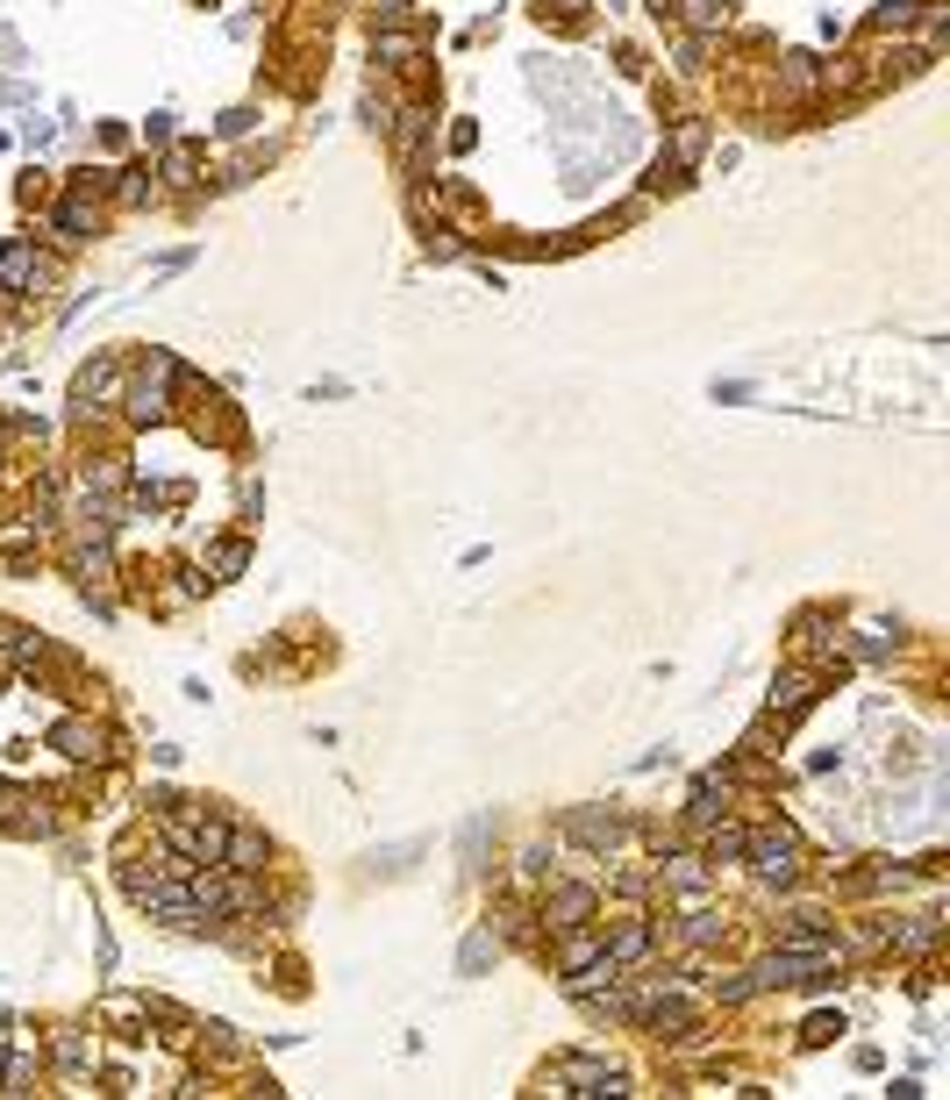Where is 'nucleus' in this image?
<instances>
[{
  "label": "nucleus",
  "instance_id": "obj_1",
  "mask_svg": "<svg viewBox=\"0 0 950 1100\" xmlns=\"http://www.w3.org/2000/svg\"><path fill=\"white\" fill-rule=\"evenodd\" d=\"M744 865L758 872L765 886H793V879H801V836H793L787 822L758 829V836H744Z\"/></svg>",
  "mask_w": 950,
  "mask_h": 1100
},
{
  "label": "nucleus",
  "instance_id": "obj_2",
  "mask_svg": "<svg viewBox=\"0 0 950 1100\" xmlns=\"http://www.w3.org/2000/svg\"><path fill=\"white\" fill-rule=\"evenodd\" d=\"M551 1093H586V1100H600V1093H637V1087H629L622 1065H600V1058H557V1065H551Z\"/></svg>",
  "mask_w": 950,
  "mask_h": 1100
},
{
  "label": "nucleus",
  "instance_id": "obj_3",
  "mask_svg": "<svg viewBox=\"0 0 950 1100\" xmlns=\"http://www.w3.org/2000/svg\"><path fill=\"white\" fill-rule=\"evenodd\" d=\"M594 908H600V894L586 879H557L551 894H543V922L565 937V929H579V922H594Z\"/></svg>",
  "mask_w": 950,
  "mask_h": 1100
},
{
  "label": "nucleus",
  "instance_id": "obj_4",
  "mask_svg": "<svg viewBox=\"0 0 950 1100\" xmlns=\"http://www.w3.org/2000/svg\"><path fill=\"white\" fill-rule=\"evenodd\" d=\"M51 808H36V793L0 787V836H51Z\"/></svg>",
  "mask_w": 950,
  "mask_h": 1100
},
{
  "label": "nucleus",
  "instance_id": "obj_5",
  "mask_svg": "<svg viewBox=\"0 0 950 1100\" xmlns=\"http://www.w3.org/2000/svg\"><path fill=\"white\" fill-rule=\"evenodd\" d=\"M115 394H122V357H100V365H86V372H79V386H72V401H79V415L108 408Z\"/></svg>",
  "mask_w": 950,
  "mask_h": 1100
},
{
  "label": "nucleus",
  "instance_id": "obj_6",
  "mask_svg": "<svg viewBox=\"0 0 950 1100\" xmlns=\"http://www.w3.org/2000/svg\"><path fill=\"white\" fill-rule=\"evenodd\" d=\"M265 857H271L265 829H250V822H230V836H222V865H236V872H265Z\"/></svg>",
  "mask_w": 950,
  "mask_h": 1100
},
{
  "label": "nucleus",
  "instance_id": "obj_7",
  "mask_svg": "<svg viewBox=\"0 0 950 1100\" xmlns=\"http://www.w3.org/2000/svg\"><path fill=\"white\" fill-rule=\"evenodd\" d=\"M565 836H572V843H586V851H600V857H608L615 843H622V822H615V815H600V808H579V815H565Z\"/></svg>",
  "mask_w": 950,
  "mask_h": 1100
},
{
  "label": "nucleus",
  "instance_id": "obj_8",
  "mask_svg": "<svg viewBox=\"0 0 950 1100\" xmlns=\"http://www.w3.org/2000/svg\"><path fill=\"white\" fill-rule=\"evenodd\" d=\"M43 279H51V265H43L29 244H8V250H0V286H8V293H29V286H43Z\"/></svg>",
  "mask_w": 950,
  "mask_h": 1100
},
{
  "label": "nucleus",
  "instance_id": "obj_9",
  "mask_svg": "<svg viewBox=\"0 0 950 1100\" xmlns=\"http://www.w3.org/2000/svg\"><path fill=\"white\" fill-rule=\"evenodd\" d=\"M937 937H943L937 915H900V922L886 929V943H894V951H908V958H929V951H937Z\"/></svg>",
  "mask_w": 950,
  "mask_h": 1100
},
{
  "label": "nucleus",
  "instance_id": "obj_10",
  "mask_svg": "<svg viewBox=\"0 0 950 1100\" xmlns=\"http://www.w3.org/2000/svg\"><path fill=\"white\" fill-rule=\"evenodd\" d=\"M51 744L57 750H65V758H100V744H108V736H100V722H86V715H65V722H57V729H51Z\"/></svg>",
  "mask_w": 950,
  "mask_h": 1100
},
{
  "label": "nucleus",
  "instance_id": "obj_11",
  "mask_svg": "<svg viewBox=\"0 0 950 1100\" xmlns=\"http://www.w3.org/2000/svg\"><path fill=\"white\" fill-rule=\"evenodd\" d=\"M51 1058L65 1065V1079H86V1072H94V1058H100V1044L86 1029H57L51 1036Z\"/></svg>",
  "mask_w": 950,
  "mask_h": 1100
},
{
  "label": "nucleus",
  "instance_id": "obj_12",
  "mask_svg": "<svg viewBox=\"0 0 950 1100\" xmlns=\"http://www.w3.org/2000/svg\"><path fill=\"white\" fill-rule=\"evenodd\" d=\"M658 879H665L672 894H707V857H693V851H665V857H658Z\"/></svg>",
  "mask_w": 950,
  "mask_h": 1100
},
{
  "label": "nucleus",
  "instance_id": "obj_13",
  "mask_svg": "<svg viewBox=\"0 0 950 1100\" xmlns=\"http://www.w3.org/2000/svg\"><path fill=\"white\" fill-rule=\"evenodd\" d=\"M600 951H608V958H615V964H622V972H629V964H643V958L658 951V929H651V922H622V929H615L608 943H600Z\"/></svg>",
  "mask_w": 950,
  "mask_h": 1100
},
{
  "label": "nucleus",
  "instance_id": "obj_14",
  "mask_svg": "<svg viewBox=\"0 0 950 1100\" xmlns=\"http://www.w3.org/2000/svg\"><path fill=\"white\" fill-rule=\"evenodd\" d=\"M814 693H822V680H814V672H787V680L772 686V715H779V722H793L801 707H814Z\"/></svg>",
  "mask_w": 950,
  "mask_h": 1100
},
{
  "label": "nucleus",
  "instance_id": "obj_15",
  "mask_svg": "<svg viewBox=\"0 0 950 1100\" xmlns=\"http://www.w3.org/2000/svg\"><path fill=\"white\" fill-rule=\"evenodd\" d=\"M665 937H679V943H693V951H715V943H722V937H729V922H722V915H715V908H693V915H686V922H679V929H665Z\"/></svg>",
  "mask_w": 950,
  "mask_h": 1100
},
{
  "label": "nucleus",
  "instance_id": "obj_16",
  "mask_svg": "<svg viewBox=\"0 0 950 1100\" xmlns=\"http://www.w3.org/2000/svg\"><path fill=\"white\" fill-rule=\"evenodd\" d=\"M57 229H65V236H94V229H100L94 201H86V193H72V201H57Z\"/></svg>",
  "mask_w": 950,
  "mask_h": 1100
},
{
  "label": "nucleus",
  "instance_id": "obj_17",
  "mask_svg": "<svg viewBox=\"0 0 950 1100\" xmlns=\"http://www.w3.org/2000/svg\"><path fill=\"white\" fill-rule=\"evenodd\" d=\"M744 836L750 829H736V822H707V857H744Z\"/></svg>",
  "mask_w": 950,
  "mask_h": 1100
},
{
  "label": "nucleus",
  "instance_id": "obj_18",
  "mask_svg": "<svg viewBox=\"0 0 950 1100\" xmlns=\"http://www.w3.org/2000/svg\"><path fill=\"white\" fill-rule=\"evenodd\" d=\"M679 14H686L693 29H722L729 22V0H679Z\"/></svg>",
  "mask_w": 950,
  "mask_h": 1100
},
{
  "label": "nucleus",
  "instance_id": "obj_19",
  "mask_svg": "<svg viewBox=\"0 0 950 1100\" xmlns=\"http://www.w3.org/2000/svg\"><path fill=\"white\" fill-rule=\"evenodd\" d=\"M701 150H707V122H686V129L672 137V158H679V164H693Z\"/></svg>",
  "mask_w": 950,
  "mask_h": 1100
},
{
  "label": "nucleus",
  "instance_id": "obj_20",
  "mask_svg": "<svg viewBox=\"0 0 950 1100\" xmlns=\"http://www.w3.org/2000/svg\"><path fill=\"white\" fill-rule=\"evenodd\" d=\"M779 79H787L793 94H808V86H814V57H801V51H793V57H779Z\"/></svg>",
  "mask_w": 950,
  "mask_h": 1100
},
{
  "label": "nucleus",
  "instance_id": "obj_21",
  "mask_svg": "<svg viewBox=\"0 0 950 1100\" xmlns=\"http://www.w3.org/2000/svg\"><path fill=\"white\" fill-rule=\"evenodd\" d=\"M244 557H250V544H244V536H230V544H215V572L230 579V572H244Z\"/></svg>",
  "mask_w": 950,
  "mask_h": 1100
},
{
  "label": "nucleus",
  "instance_id": "obj_22",
  "mask_svg": "<svg viewBox=\"0 0 950 1100\" xmlns=\"http://www.w3.org/2000/svg\"><path fill=\"white\" fill-rule=\"evenodd\" d=\"M594 951H600V937H586V922H579V929H565V964H586Z\"/></svg>",
  "mask_w": 950,
  "mask_h": 1100
},
{
  "label": "nucleus",
  "instance_id": "obj_23",
  "mask_svg": "<svg viewBox=\"0 0 950 1100\" xmlns=\"http://www.w3.org/2000/svg\"><path fill=\"white\" fill-rule=\"evenodd\" d=\"M380 57L386 65H407V57H415V36H380Z\"/></svg>",
  "mask_w": 950,
  "mask_h": 1100
},
{
  "label": "nucleus",
  "instance_id": "obj_24",
  "mask_svg": "<svg viewBox=\"0 0 950 1100\" xmlns=\"http://www.w3.org/2000/svg\"><path fill=\"white\" fill-rule=\"evenodd\" d=\"M615 886H622V894H643V886H651V872H643V865H615Z\"/></svg>",
  "mask_w": 950,
  "mask_h": 1100
},
{
  "label": "nucleus",
  "instance_id": "obj_25",
  "mask_svg": "<svg viewBox=\"0 0 950 1100\" xmlns=\"http://www.w3.org/2000/svg\"><path fill=\"white\" fill-rule=\"evenodd\" d=\"M551 865H557V857L543 851V843H536V851H522V879H543V872H551Z\"/></svg>",
  "mask_w": 950,
  "mask_h": 1100
},
{
  "label": "nucleus",
  "instance_id": "obj_26",
  "mask_svg": "<svg viewBox=\"0 0 950 1100\" xmlns=\"http://www.w3.org/2000/svg\"><path fill=\"white\" fill-rule=\"evenodd\" d=\"M164 179H193V150H186V143H179L172 158H164Z\"/></svg>",
  "mask_w": 950,
  "mask_h": 1100
},
{
  "label": "nucleus",
  "instance_id": "obj_27",
  "mask_svg": "<svg viewBox=\"0 0 950 1100\" xmlns=\"http://www.w3.org/2000/svg\"><path fill=\"white\" fill-rule=\"evenodd\" d=\"M715 993H722V1001H750V993H758V986H750V972H744V979H722Z\"/></svg>",
  "mask_w": 950,
  "mask_h": 1100
},
{
  "label": "nucleus",
  "instance_id": "obj_28",
  "mask_svg": "<svg viewBox=\"0 0 950 1100\" xmlns=\"http://www.w3.org/2000/svg\"><path fill=\"white\" fill-rule=\"evenodd\" d=\"M836 1029H843L836 1015H814V1022H808V1044H829V1036H836Z\"/></svg>",
  "mask_w": 950,
  "mask_h": 1100
},
{
  "label": "nucleus",
  "instance_id": "obj_29",
  "mask_svg": "<svg viewBox=\"0 0 950 1100\" xmlns=\"http://www.w3.org/2000/svg\"><path fill=\"white\" fill-rule=\"evenodd\" d=\"M372 8H380L386 22H401V14H407V0H372Z\"/></svg>",
  "mask_w": 950,
  "mask_h": 1100
}]
</instances>
